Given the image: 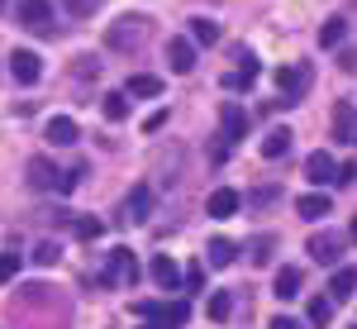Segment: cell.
Instances as JSON below:
<instances>
[{
  "label": "cell",
  "mask_w": 357,
  "mask_h": 329,
  "mask_svg": "<svg viewBox=\"0 0 357 329\" xmlns=\"http://www.w3.org/2000/svg\"><path fill=\"white\" fill-rule=\"evenodd\" d=\"M148 24H153V20H143V15H119V20L105 29V43L119 48V53H129V48H138V43L148 38Z\"/></svg>",
  "instance_id": "cell-1"
},
{
  "label": "cell",
  "mask_w": 357,
  "mask_h": 329,
  "mask_svg": "<svg viewBox=\"0 0 357 329\" xmlns=\"http://www.w3.org/2000/svg\"><path fill=\"white\" fill-rule=\"evenodd\" d=\"M124 282H138V258L134 248H110V258H105V268H100V286H124Z\"/></svg>",
  "instance_id": "cell-2"
},
{
  "label": "cell",
  "mask_w": 357,
  "mask_h": 329,
  "mask_svg": "<svg viewBox=\"0 0 357 329\" xmlns=\"http://www.w3.org/2000/svg\"><path fill=\"white\" fill-rule=\"evenodd\" d=\"M20 24L29 29V34H53V5L48 0H20Z\"/></svg>",
  "instance_id": "cell-3"
},
{
  "label": "cell",
  "mask_w": 357,
  "mask_h": 329,
  "mask_svg": "<svg viewBox=\"0 0 357 329\" xmlns=\"http://www.w3.org/2000/svg\"><path fill=\"white\" fill-rule=\"evenodd\" d=\"M10 77H15L20 86H33L38 77H43V57L29 53V48H15V53H10Z\"/></svg>",
  "instance_id": "cell-4"
},
{
  "label": "cell",
  "mask_w": 357,
  "mask_h": 329,
  "mask_svg": "<svg viewBox=\"0 0 357 329\" xmlns=\"http://www.w3.org/2000/svg\"><path fill=\"white\" fill-rule=\"evenodd\" d=\"M276 86H281V96L296 105L305 91H310V67H301V62H291V67H281L276 72Z\"/></svg>",
  "instance_id": "cell-5"
},
{
  "label": "cell",
  "mask_w": 357,
  "mask_h": 329,
  "mask_svg": "<svg viewBox=\"0 0 357 329\" xmlns=\"http://www.w3.org/2000/svg\"><path fill=\"white\" fill-rule=\"evenodd\" d=\"M220 134L229 138V143L248 138V110L238 105V101H224V105H220Z\"/></svg>",
  "instance_id": "cell-6"
},
{
  "label": "cell",
  "mask_w": 357,
  "mask_h": 329,
  "mask_svg": "<svg viewBox=\"0 0 357 329\" xmlns=\"http://www.w3.org/2000/svg\"><path fill=\"white\" fill-rule=\"evenodd\" d=\"M310 258H314V263H324V268H329V263H338V258H343V234H324V229H319V234H310Z\"/></svg>",
  "instance_id": "cell-7"
},
{
  "label": "cell",
  "mask_w": 357,
  "mask_h": 329,
  "mask_svg": "<svg viewBox=\"0 0 357 329\" xmlns=\"http://www.w3.org/2000/svg\"><path fill=\"white\" fill-rule=\"evenodd\" d=\"M305 177H310L314 187H329L333 177H338V163L329 158V148H319V153H310V158H305Z\"/></svg>",
  "instance_id": "cell-8"
},
{
  "label": "cell",
  "mask_w": 357,
  "mask_h": 329,
  "mask_svg": "<svg viewBox=\"0 0 357 329\" xmlns=\"http://www.w3.org/2000/svg\"><path fill=\"white\" fill-rule=\"evenodd\" d=\"M167 67L181 72V77L195 67V43H191V38H167Z\"/></svg>",
  "instance_id": "cell-9"
},
{
  "label": "cell",
  "mask_w": 357,
  "mask_h": 329,
  "mask_svg": "<svg viewBox=\"0 0 357 329\" xmlns=\"http://www.w3.org/2000/svg\"><path fill=\"white\" fill-rule=\"evenodd\" d=\"M77 138H82V129H77L72 115H53V119H48V143H53V148H72Z\"/></svg>",
  "instance_id": "cell-10"
},
{
  "label": "cell",
  "mask_w": 357,
  "mask_h": 329,
  "mask_svg": "<svg viewBox=\"0 0 357 329\" xmlns=\"http://www.w3.org/2000/svg\"><path fill=\"white\" fill-rule=\"evenodd\" d=\"M301 286H305V272L301 268H276V282H272V296H281V301H291V296H301Z\"/></svg>",
  "instance_id": "cell-11"
},
{
  "label": "cell",
  "mask_w": 357,
  "mask_h": 329,
  "mask_svg": "<svg viewBox=\"0 0 357 329\" xmlns=\"http://www.w3.org/2000/svg\"><path fill=\"white\" fill-rule=\"evenodd\" d=\"M333 138H338V143H353L357 138V110L348 105V101L333 105Z\"/></svg>",
  "instance_id": "cell-12"
},
{
  "label": "cell",
  "mask_w": 357,
  "mask_h": 329,
  "mask_svg": "<svg viewBox=\"0 0 357 329\" xmlns=\"http://www.w3.org/2000/svg\"><path fill=\"white\" fill-rule=\"evenodd\" d=\"M29 187L33 191H57V167L48 158H29Z\"/></svg>",
  "instance_id": "cell-13"
},
{
  "label": "cell",
  "mask_w": 357,
  "mask_h": 329,
  "mask_svg": "<svg viewBox=\"0 0 357 329\" xmlns=\"http://www.w3.org/2000/svg\"><path fill=\"white\" fill-rule=\"evenodd\" d=\"M148 272H153V282H158L162 291H176V286H181V268H176L167 253H158V258H153V268H148Z\"/></svg>",
  "instance_id": "cell-14"
},
{
  "label": "cell",
  "mask_w": 357,
  "mask_h": 329,
  "mask_svg": "<svg viewBox=\"0 0 357 329\" xmlns=\"http://www.w3.org/2000/svg\"><path fill=\"white\" fill-rule=\"evenodd\" d=\"M243 200H238V191H229V187H220V191H210V200H205V210L215 219H229L234 210H238Z\"/></svg>",
  "instance_id": "cell-15"
},
{
  "label": "cell",
  "mask_w": 357,
  "mask_h": 329,
  "mask_svg": "<svg viewBox=\"0 0 357 329\" xmlns=\"http://www.w3.org/2000/svg\"><path fill=\"white\" fill-rule=\"evenodd\" d=\"M148 210H153V191L148 187H134L124 196V219H148Z\"/></svg>",
  "instance_id": "cell-16"
},
{
  "label": "cell",
  "mask_w": 357,
  "mask_h": 329,
  "mask_svg": "<svg viewBox=\"0 0 357 329\" xmlns=\"http://www.w3.org/2000/svg\"><path fill=\"white\" fill-rule=\"evenodd\" d=\"M124 91H129V96H143V101H153V96H162V77H153V72H134Z\"/></svg>",
  "instance_id": "cell-17"
},
{
  "label": "cell",
  "mask_w": 357,
  "mask_h": 329,
  "mask_svg": "<svg viewBox=\"0 0 357 329\" xmlns=\"http://www.w3.org/2000/svg\"><path fill=\"white\" fill-rule=\"evenodd\" d=\"M257 72H262V67H257V57H243V67L224 77V91H248V86L257 82Z\"/></svg>",
  "instance_id": "cell-18"
},
{
  "label": "cell",
  "mask_w": 357,
  "mask_h": 329,
  "mask_svg": "<svg viewBox=\"0 0 357 329\" xmlns=\"http://www.w3.org/2000/svg\"><path fill=\"white\" fill-rule=\"evenodd\" d=\"M234 258H238V248L229 244V239H210V248H205V263L210 268H229Z\"/></svg>",
  "instance_id": "cell-19"
},
{
  "label": "cell",
  "mask_w": 357,
  "mask_h": 329,
  "mask_svg": "<svg viewBox=\"0 0 357 329\" xmlns=\"http://www.w3.org/2000/svg\"><path fill=\"white\" fill-rule=\"evenodd\" d=\"M296 210H301L305 219H324V215H329V196H324V191H310V196L296 200Z\"/></svg>",
  "instance_id": "cell-20"
},
{
  "label": "cell",
  "mask_w": 357,
  "mask_h": 329,
  "mask_svg": "<svg viewBox=\"0 0 357 329\" xmlns=\"http://www.w3.org/2000/svg\"><path fill=\"white\" fill-rule=\"evenodd\" d=\"M329 291H333V301H348V296L357 291V268H338L333 282H329Z\"/></svg>",
  "instance_id": "cell-21"
},
{
  "label": "cell",
  "mask_w": 357,
  "mask_h": 329,
  "mask_svg": "<svg viewBox=\"0 0 357 329\" xmlns=\"http://www.w3.org/2000/svg\"><path fill=\"white\" fill-rule=\"evenodd\" d=\"M291 153V129H272L262 138V158H286Z\"/></svg>",
  "instance_id": "cell-22"
},
{
  "label": "cell",
  "mask_w": 357,
  "mask_h": 329,
  "mask_svg": "<svg viewBox=\"0 0 357 329\" xmlns=\"http://www.w3.org/2000/svg\"><path fill=\"white\" fill-rule=\"evenodd\" d=\"M305 315H310V325H314V329H329L333 325V301H329V296H314Z\"/></svg>",
  "instance_id": "cell-23"
},
{
  "label": "cell",
  "mask_w": 357,
  "mask_h": 329,
  "mask_svg": "<svg viewBox=\"0 0 357 329\" xmlns=\"http://www.w3.org/2000/svg\"><path fill=\"white\" fill-rule=\"evenodd\" d=\"M105 119H114V124L129 119V91H110L105 96Z\"/></svg>",
  "instance_id": "cell-24"
},
{
  "label": "cell",
  "mask_w": 357,
  "mask_h": 329,
  "mask_svg": "<svg viewBox=\"0 0 357 329\" xmlns=\"http://www.w3.org/2000/svg\"><path fill=\"white\" fill-rule=\"evenodd\" d=\"M167 329H186V320H191V305L186 301H172V305H162V315H158Z\"/></svg>",
  "instance_id": "cell-25"
},
{
  "label": "cell",
  "mask_w": 357,
  "mask_h": 329,
  "mask_svg": "<svg viewBox=\"0 0 357 329\" xmlns=\"http://www.w3.org/2000/svg\"><path fill=\"white\" fill-rule=\"evenodd\" d=\"M72 234H77V239H100L105 224H100V215H77L72 219Z\"/></svg>",
  "instance_id": "cell-26"
},
{
  "label": "cell",
  "mask_w": 357,
  "mask_h": 329,
  "mask_svg": "<svg viewBox=\"0 0 357 329\" xmlns=\"http://www.w3.org/2000/svg\"><path fill=\"white\" fill-rule=\"evenodd\" d=\"M29 258H33L38 268H57V258H62V244H57V239H43V244L33 248Z\"/></svg>",
  "instance_id": "cell-27"
},
{
  "label": "cell",
  "mask_w": 357,
  "mask_h": 329,
  "mask_svg": "<svg viewBox=\"0 0 357 329\" xmlns=\"http://www.w3.org/2000/svg\"><path fill=\"white\" fill-rule=\"evenodd\" d=\"M205 315H210L215 325H224V320L234 315V301H229V291H215V296H210V305H205Z\"/></svg>",
  "instance_id": "cell-28"
},
{
  "label": "cell",
  "mask_w": 357,
  "mask_h": 329,
  "mask_svg": "<svg viewBox=\"0 0 357 329\" xmlns=\"http://www.w3.org/2000/svg\"><path fill=\"white\" fill-rule=\"evenodd\" d=\"M215 38H220V24L215 20H191V43H205L210 48Z\"/></svg>",
  "instance_id": "cell-29"
},
{
  "label": "cell",
  "mask_w": 357,
  "mask_h": 329,
  "mask_svg": "<svg viewBox=\"0 0 357 329\" xmlns=\"http://www.w3.org/2000/svg\"><path fill=\"white\" fill-rule=\"evenodd\" d=\"M343 34H348L343 20H329V24L319 29V48H338V43H343Z\"/></svg>",
  "instance_id": "cell-30"
},
{
  "label": "cell",
  "mask_w": 357,
  "mask_h": 329,
  "mask_svg": "<svg viewBox=\"0 0 357 329\" xmlns=\"http://www.w3.org/2000/svg\"><path fill=\"white\" fill-rule=\"evenodd\" d=\"M181 286H186V291H205V268H200V263L181 268Z\"/></svg>",
  "instance_id": "cell-31"
},
{
  "label": "cell",
  "mask_w": 357,
  "mask_h": 329,
  "mask_svg": "<svg viewBox=\"0 0 357 329\" xmlns=\"http://www.w3.org/2000/svg\"><path fill=\"white\" fill-rule=\"evenodd\" d=\"M20 263H24L20 253H0V282H15L20 277Z\"/></svg>",
  "instance_id": "cell-32"
},
{
  "label": "cell",
  "mask_w": 357,
  "mask_h": 329,
  "mask_svg": "<svg viewBox=\"0 0 357 329\" xmlns=\"http://www.w3.org/2000/svg\"><path fill=\"white\" fill-rule=\"evenodd\" d=\"M62 5H67V10H72L77 20H91V15L100 10V0H62Z\"/></svg>",
  "instance_id": "cell-33"
},
{
  "label": "cell",
  "mask_w": 357,
  "mask_h": 329,
  "mask_svg": "<svg viewBox=\"0 0 357 329\" xmlns=\"http://www.w3.org/2000/svg\"><path fill=\"white\" fill-rule=\"evenodd\" d=\"M134 315H143V320H158V315H162V305H158V301H138Z\"/></svg>",
  "instance_id": "cell-34"
},
{
  "label": "cell",
  "mask_w": 357,
  "mask_h": 329,
  "mask_svg": "<svg viewBox=\"0 0 357 329\" xmlns=\"http://www.w3.org/2000/svg\"><path fill=\"white\" fill-rule=\"evenodd\" d=\"M267 248H272V239H267V234H262V239H257V244H252V263H267V258H272V253H267Z\"/></svg>",
  "instance_id": "cell-35"
},
{
  "label": "cell",
  "mask_w": 357,
  "mask_h": 329,
  "mask_svg": "<svg viewBox=\"0 0 357 329\" xmlns=\"http://www.w3.org/2000/svg\"><path fill=\"white\" fill-rule=\"evenodd\" d=\"M162 124H167V110H158V115H148V124H143V129H148V134H158Z\"/></svg>",
  "instance_id": "cell-36"
},
{
  "label": "cell",
  "mask_w": 357,
  "mask_h": 329,
  "mask_svg": "<svg viewBox=\"0 0 357 329\" xmlns=\"http://www.w3.org/2000/svg\"><path fill=\"white\" fill-rule=\"evenodd\" d=\"M267 329H301V325H296L291 315H276V320H272V325H267Z\"/></svg>",
  "instance_id": "cell-37"
},
{
  "label": "cell",
  "mask_w": 357,
  "mask_h": 329,
  "mask_svg": "<svg viewBox=\"0 0 357 329\" xmlns=\"http://www.w3.org/2000/svg\"><path fill=\"white\" fill-rule=\"evenodd\" d=\"M143 329H167V325H162V320H148V325H143Z\"/></svg>",
  "instance_id": "cell-38"
},
{
  "label": "cell",
  "mask_w": 357,
  "mask_h": 329,
  "mask_svg": "<svg viewBox=\"0 0 357 329\" xmlns=\"http://www.w3.org/2000/svg\"><path fill=\"white\" fill-rule=\"evenodd\" d=\"M348 239H353V244H357V219H353V229H348Z\"/></svg>",
  "instance_id": "cell-39"
},
{
  "label": "cell",
  "mask_w": 357,
  "mask_h": 329,
  "mask_svg": "<svg viewBox=\"0 0 357 329\" xmlns=\"http://www.w3.org/2000/svg\"><path fill=\"white\" fill-rule=\"evenodd\" d=\"M5 5H10V0H0V10H5Z\"/></svg>",
  "instance_id": "cell-40"
}]
</instances>
